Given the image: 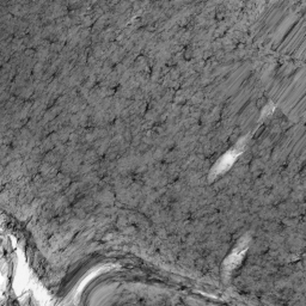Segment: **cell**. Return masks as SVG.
Listing matches in <instances>:
<instances>
[{"mask_svg":"<svg viewBox=\"0 0 306 306\" xmlns=\"http://www.w3.org/2000/svg\"><path fill=\"white\" fill-rule=\"evenodd\" d=\"M239 152H228L225 156L222 157V159L218 160V163L215 164L214 169H213V175H219V173H223L224 171H226L230 166L232 165L233 162L236 160V158L239 156Z\"/></svg>","mask_w":306,"mask_h":306,"instance_id":"1","label":"cell"}]
</instances>
